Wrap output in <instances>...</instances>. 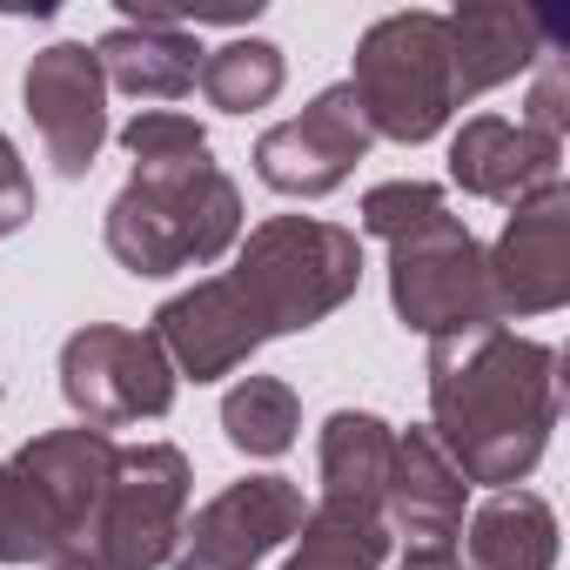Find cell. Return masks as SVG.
Wrapping results in <instances>:
<instances>
[{"label":"cell","instance_id":"obj_1","mask_svg":"<svg viewBox=\"0 0 570 570\" xmlns=\"http://www.w3.org/2000/svg\"><path fill=\"white\" fill-rule=\"evenodd\" d=\"M557 350L503 323L430 343V436L463 470V483L517 490L557 430L563 376Z\"/></svg>","mask_w":570,"mask_h":570},{"label":"cell","instance_id":"obj_2","mask_svg":"<svg viewBox=\"0 0 570 570\" xmlns=\"http://www.w3.org/2000/svg\"><path fill=\"white\" fill-rule=\"evenodd\" d=\"M101 235H108V255L148 282L208 268L242 242V188L208 155L175 168H135L108 202Z\"/></svg>","mask_w":570,"mask_h":570},{"label":"cell","instance_id":"obj_3","mask_svg":"<svg viewBox=\"0 0 570 570\" xmlns=\"http://www.w3.org/2000/svg\"><path fill=\"white\" fill-rule=\"evenodd\" d=\"M228 289L255 316L262 343L303 336L363 289V242L356 228L323 215H268L262 228L242 235Z\"/></svg>","mask_w":570,"mask_h":570},{"label":"cell","instance_id":"obj_4","mask_svg":"<svg viewBox=\"0 0 570 570\" xmlns=\"http://www.w3.org/2000/svg\"><path fill=\"white\" fill-rule=\"evenodd\" d=\"M350 95L370 121L376 141H436L456 115V81H450V28L430 8H403L383 14L363 41H356V68H350Z\"/></svg>","mask_w":570,"mask_h":570},{"label":"cell","instance_id":"obj_5","mask_svg":"<svg viewBox=\"0 0 570 570\" xmlns=\"http://www.w3.org/2000/svg\"><path fill=\"white\" fill-rule=\"evenodd\" d=\"M188 456L175 443H128L95 523L48 557V570H161L188 523Z\"/></svg>","mask_w":570,"mask_h":570},{"label":"cell","instance_id":"obj_6","mask_svg":"<svg viewBox=\"0 0 570 570\" xmlns=\"http://www.w3.org/2000/svg\"><path fill=\"white\" fill-rule=\"evenodd\" d=\"M390 309L403 316V330H416L430 343L497 323L483 242L470 235L463 215H436L390 242Z\"/></svg>","mask_w":570,"mask_h":570},{"label":"cell","instance_id":"obj_7","mask_svg":"<svg viewBox=\"0 0 570 570\" xmlns=\"http://www.w3.org/2000/svg\"><path fill=\"white\" fill-rule=\"evenodd\" d=\"M175 390H181V376L148 330L88 323L61 343V396L88 430L161 423L175 410Z\"/></svg>","mask_w":570,"mask_h":570},{"label":"cell","instance_id":"obj_8","mask_svg":"<svg viewBox=\"0 0 570 570\" xmlns=\"http://www.w3.org/2000/svg\"><path fill=\"white\" fill-rule=\"evenodd\" d=\"M370 148H376V135H370L356 95H350V81H336V88H323L303 115L262 128V141H255V175H262V188H275V195L323 202V195H336V188L356 175V161H363Z\"/></svg>","mask_w":570,"mask_h":570},{"label":"cell","instance_id":"obj_9","mask_svg":"<svg viewBox=\"0 0 570 570\" xmlns=\"http://www.w3.org/2000/svg\"><path fill=\"white\" fill-rule=\"evenodd\" d=\"M497 323H530L570 303V188H543L510 208L503 235L483 248Z\"/></svg>","mask_w":570,"mask_h":570},{"label":"cell","instance_id":"obj_10","mask_svg":"<svg viewBox=\"0 0 570 570\" xmlns=\"http://www.w3.org/2000/svg\"><path fill=\"white\" fill-rule=\"evenodd\" d=\"M309 503L303 483L289 476H242L228 490H215L175 537V570H255L268 550H282L303 530Z\"/></svg>","mask_w":570,"mask_h":570},{"label":"cell","instance_id":"obj_11","mask_svg":"<svg viewBox=\"0 0 570 570\" xmlns=\"http://www.w3.org/2000/svg\"><path fill=\"white\" fill-rule=\"evenodd\" d=\"M21 108L61 181H81L108 148V81L88 41H55L21 75Z\"/></svg>","mask_w":570,"mask_h":570},{"label":"cell","instance_id":"obj_12","mask_svg":"<svg viewBox=\"0 0 570 570\" xmlns=\"http://www.w3.org/2000/svg\"><path fill=\"white\" fill-rule=\"evenodd\" d=\"M450 28V81H456V108L517 81L523 68H537L543 55L563 48V14L543 8H503V0H476V8L443 14Z\"/></svg>","mask_w":570,"mask_h":570},{"label":"cell","instance_id":"obj_13","mask_svg":"<svg viewBox=\"0 0 570 570\" xmlns=\"http://www.w3.org/2000/svg\"><path fill=\"white\" fill-rule=\"evenodd\" d=\"M148 336L161 343V356L175 363V376L188 383H222L235 376L255 350H262V330L255 316L242 309V296L228 289V275H202L195 289L168 296L148 323Z\"/></svg>","mask_w":570,"mask_h":570},{"label":"cell","instance_id":"obj_14","mask_svg":"<svg viewBox=\"0 0 570 570\" xmlns=\"http://www.w3.org/2000/svg\"><path fill=\"white\" fill-rule=\"evenodd\" d=\"M557 168H563V141H550L523 121H503V115H470L450 135V181L497 208H517V202L557 188L563 181Z\"/></svg>","mask_w":570,"mask_h":570},{"label":"cell","instance_id":"obj_15","mask_svg":"<svg viewBox=\"0 0 570 570\" xmlns=\"http://www.w3.org/2000/svg\"><path fill=\"white\" fill-rule=\"evenodd\" d=\"M463 510H470V483L443 456V443L430 436V423L396 430V463H390V490H383V530H390V543H403V550L456 543Z\"/></svg>","mask_w":570,"mask_h":570},{"label":"cell","instance_id":"obj_16","mask_svg":"<svg viewBox=\"0 0 570 570\" xmlns=\"http://www.w3.org/2000/svg\"><path fill=\"white\" fill-rule=\"evenodd\" d=\"M8 463L48 497V510H55V523H61V543H75V537L95 523V510H101V497H108V483H115L121 443H115L108 430L68 423V430H41V436H28Z\"/></svg>","mask_w":570,"mask_h":570},{"label":"cell","instance_id":"obj_17","mask_svg":"<svg viewBox=\"0 0 570 570\" xmlns=\"http://www.w3.org/2000/svg\"><path fill=\"white\" fill-rule=\"evenodd\" d=\"M202 41L188 28H108L95 41V61H101V81L128 101H181L195 95V75H202Z\"/></svg>","mask_w":570,"mask_h":570},{"label":"cell","instance_id":"obj_18","mask_svg":"<svg viewBox=\"0 0 570 570\" xmlns=\"http://www.w3.org/2000/svg\"><path fill=\"white\" fill-rule=\"evenodd\" d=\"M463 570H550L557 563V510L537 490L483 497L456 530Z\"/></svg>","mask_w":570,"mask_h":570},{"label":"cell","instance_id":"obj_19","mask_svg":"<svg viewBox=\"0 0 570 570\" xmlns=\"http://www.w3.org/2000/svg\"><path fill=\"white\" fill-rule=\"evenodd\" d=\"M390 463H396V430H390L376 410H336V416L323 423V443H316L323 503H336V510H363V517H383Z\"/></svg>","mask_w":570,"mask_h":570},{"label":"cell","instance_id":"obj_20","mask_svg":"<svg viewBox=\"0 0 570 570\" xmlns=\"http://www.w3.org/2000/svg\"><path fill=\"white\" fill-rule=\"evenodd\" d=\"M282 81H289V61H282V48L262 41V35L208 48L202 75H195V88H202V101L215 115H255V108H268L282 95Z\"/></svg>","mask_w":570,"mask_h":570},{"label":"cell","instance_id":"obj_21","mask_svg":"<svg viewBox=\"0 0 570 570\" xmlns=\"http://www.w3.org/2000/svg\"><path fill=\"white\" fill-rule=\"evenodd\" d=\"M289 543L296 550H289L282 570H383V557H390L383 517L336 510V503H309V517H303V530Z\"/></svg>","mask_w":570,"mask_h":570},{"label":"cell","instance_id":"obj_22","mask_svg":"<svg viewBox=\"0 0 570 570\" xmlns=\"http://www.w3.org/2000/svg\"><path fill=\"white\" fill-rule=\"evenodd\" d=\"M303 430V396L282 383V376H242L222 396V436L242 456H282Z\"/></svg>","mask_w":570,"mask_h":570},{"label":"cell","instance_id":"obj_23","mask_svg":"<svg viewBox=\"0 0 570 570\" xmlns=\"http://www.w3.org/2000/svg\"><path fill=\"white\" fill-rule=\"evenodd\" d=\"M61 550V523L48 497L0 456V563H48Z\"/></svg>","mask_w":570,"mask_h":570},{"label":"cell","instance_id":"obj_24","mask_svg":"<svg viewBox=\"0 0 570 570\" xmlns=\"http://www.w3.org/2000/svg\"><path fill=\"white\" fill-rule=\"evenodd\" d=\"M121 148L135 155V168H175V161L208 155V128L195 115H181V108H141L121 128Z\"/></svg>","mask_w":570,"mask_h":570},{"label":"cell","instance_id":"obj_25","mask_svg":"<svg viewBox=\"0 0 570 570\" xmlns=\"http://www.w3.org/2000/svg\"><path fill=\"white\" fill-rule=\"evenodd\" d=\"M436 215H450V195L436 181H376L363 195V235H376V242H396Z\"/></svg>","mask_w":570,"mask_h":570},{"label":"cell","instance_id":"obj_26","mask_svg":"<svg viewBox=\"0 0 570 570\" xmlns=\"http://www.w3.org/2000/svg\"><path fill=\"white\" fill-rule=\"evenodd\" d=\"M537 81H530V95H523V128H537V135H550V141H563L570 135V61H563V48L557 55H543L537 68H530Z\"/></svg>","mask_w":570,"mask_h":570},{"label":"cell","instance_id":"obj_27","mask_svg":"<svg viewBox=\"0 0 570 570\" xmlns=\"http://www.w3.org/2000/svg\"><path fill=\"white\" fill-rule=\"evenodd\" d=\"M35 222V175L21 161V148L0 135V235H14Z\"/></svg>","mask_w":570,"mask_h":570},{"label":"cell","instance_id":"obj_28","mask_svg":"<svg viewBox=\"0 0 570 570\" xmlns=\"http://www.w3.org/2000/svg\"><path fill=\"white\" fill-rule=\"evenodd\" d=\"M396 570H463V557H456V543H436V550H403Z\"/></svg>","mask_w":570,"mask_h":570}]
</instances>
